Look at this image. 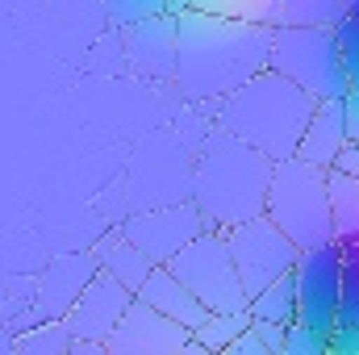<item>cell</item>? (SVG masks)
I'll return each instance as SVG.
<instances>
[{
    "instance_id": "cell-7",
    "label": "cell",
    "mask_w": 359,
    "mask_h": 355,
    "mask_svg": "<svg viewBox=\"0 0 359 355\" xmlns=\"http://www.w3.org/2000/svg\"><path fill=\"white\" fill-rule=\"evenodd\" d=\"M226 239H230V255H234V267H238V280L247 288V301L259 297L264 288H271L276 280H284V276L297 272L301 247L271 217L243 222V226L226 230Z\"/></svg>"
},
{
    "instance_id": "cell-21",
    "label": "cell",
    "mask_w": 359,
    "mask_h": 355,
    "mask_svg": "<svg viewBox=\"0 0 359 355\" xmlns=\"http://www.w3.org/2000/svg\"><path fill=\"white\" fill-rule=\"evenodd\" d=\"M251 322H255V318H251V309H234V314H209V322H205V326H201L192 339H196L201 347H209L213 355H222L230 343H234V339H243V335L251 330Z\"/></svg>"
},
{
    "instance_id": "cell-28",
    "label": "cell",
    "mask_w": 359,
    "mask_h": 355,
    "mask_svg": "<svg viewBox=\"0 0 359 355\" xmlns=\"http://www.w3.org/2000/svg\"><path fill=\"white\" fill-rule=\"evenodd\" d=\"M330 355H359V326H334L330 335Z\"/></svg>"
},
{
    "instance_id": "cell-13",
    "label": "cell",
    "mask_w": 359,
    "mask_h": 355,
    "mask_svg": "<svg viewBox=\"0 0 359 355\" xmlns=\"http://www.w3.org/2000/svg\"><path fill=\"white\" fill-rule=\"evenodd\" d=\"M130 305H134V293H130L126 284H117L109 272H100L88 288H84L80 305H76L63 322H67L72 339H96V343H109V335H113L117 322L130 314Z\"/></svg>"
},
{
    "instance_id": "cell-30",
    "label": "cell",
    "mask_w": 359,
    "mask_h": 355,
    "mask_svg": "<svg viewBox=\"0 0 359 355\" xmlns=\"http://www.w3.org/2000/svg\"><path fill=\"white\" fill-rule=\"evenodd\" d=\"M343 113H347V138L359 142V88H351L343 96Z\"/></svg>"
},
{
    "instance_id": "cell-19",
    "label": "cell",
    "mask_w": 359,
    "mask_h": 355,
    "mask_svg": "<svg viewBox=\"0 0 359 355\" xmlns=\"http://www.w3.org/2000/svg\"><path fill=\"white\" fill-rule=\"evenodd\" d=\"M247 309H251V318H255V322L297 326V280H292V276L276 280L271 288H264L259 297H251V301H247Z\"/></svg>"
},
{
    "instance_id": "cell-34",
    "label": "cell",
    "mask_w": 359,
    "mask_h": 355,
    "mask_svg": "<svg viewBox=\"0 0 359 355\" xmlns=\"http://www.w3.org/2000/svg\"><path fill=\"white\" fill-rule=\"evenodd\" d=\"M163 8L172 17H184V13H192V0H163Z\"/></svg>"
},
{
    "instance_id": "cell-10",
    "label": "cell",
    "mask_w": 359,
    "mask_h": 355,
    "mask_svg": "<svg viewBox=\"0 0 359 355\" xmlns=\"http://www.w3.org/2000/svg\"><path fill=\"white\" fill-rule=\"evenodd\" d=\"M96 276H100V264H96L92 251L50 255L46 267L34 276V309H38V318L42 322H63L80 305L84 288H88Z\"/></svg>"
},
{
    "instance_id": "cell-1",
    "label": "cell",
    "mask_w": 359,
    "mask_h": 355,
    "mask_svg": "<svg viewBox=\"0 0 359 355\" xmlns=\"http://www.w3.org/2000/svg\"><path fill=\"white\" fill-rule=\"evenodd\" d=\"M271 34L264 25L222 21L209 13L180 17V59L176 84L184 105H222L226 96L247 88L255 76L271 67Z\"/></svg>"
},
{
    "instance_id": "cell-17",
    "label": "cell",
    "mask_w": 359,
    "mask_h": 355,
    "mask_svg": "<svg viewBox=\"0 0 359 355\" xmlns=\"http://www.w3.org/2000/svg\"><path fill=\"white\" fill-rule=\"evenodd\" d=\"M192 8L209 13V17H222V21L264 25V29L284 25V0H192Z\"/></svg>"
},
{
    "instance_id": "cell-24",
    "label": "cell",
    "mask_w": 359,
    "mask_h": 355,
    "mask_svg": "<svg viewBox=\"0 0 359 355\" xmlns=\"http://www.w3.org/2000/svg\"><path fill=\"white\" fill-rule=\"evenodd\" d=\"M343 255V305H339V326H359V234L339 239Z\"/></svg>"
},
{
    "instance_id": "cell-3",
    "label": "cell",
    "mask_w": 359,
    "mask_h": 355,
    "mask_svg": "<svg viewBox=\"0 0 359 355\" xmlns=\"http://www.w3.org/2000/svg\"><path fill=\"white\" fill-rule=\"evenodd\" d=\"M313 113H318V100L268 67L264 76H255L247 88H238L213 109V126L255 147L271 163H288L297 159Z\"/></svg>"
},
{
    "instance_id": "cell-4",
    "label": "cell",
    "mask_w": 359,
    "mask_h": 355,
    "mask_svg": "<svg viewBox=\"0 0 359 355\" xmlns=\"http://www.w3.org/2000/svg\"><path fill=\"white\" fill-rule=\"evenodd\" d=\"M264 217H271L301 251L326 247L334 243V222H330V188H326V172L301 159L276 163L268 192V209Z\"/></svg>"
},
{
    "instance_id": "cell-25",
    "label": "cell",
    "mask_w": 359,
    "mask_h": 355,
    "mask_svg": "<svg viewBox=\"0 0 359 355\" xmlns=\"http://www.w3.org/2000/svg\"><path fill=\"white\" fill-rule=\"evenodd\" d=\"M334 42H339V55H343L347 84L359 88V17H355V13H347V17L334 25Z\"/></svg>"
},
{
    "instance_id": "cell-18",
    "label": "cell",
    "mask_w": 359,
    "mask_h": 355,
    "mask_svg": "<svg viewBox=\"0 0 359 355\" xmlns=\"http://www.w3.org/2000/svg\"><path fill=\"white\" fill-rule=\"evenodd\" d=\"M330 188V222H334V243L359 234V180L343 172H326Z\"/></svg>"
},
{
    "instance_id": "cell-2",
    "label": "cell",
    "mask_w": 359,
    "mask_h": 355,
    "mask_svg": "<svg viewBox=\"0 0 359 355\" xmlns=\"http://www.w3.org/2000/svg\"><path fill=\"white\" fill-rule=\"evenodd\" d=\"M276 163L234 134L217 130L192 159V205L209 222V230H234L243 222L264 217Z\"/></svg>"
},
{
    "instance_id": "cell-29",
    "label": "cell",
    "mask_w": 359,
    "mask_h": 355,
    "mask_svg": "<svg viewBox=\"0 0 359 355\" xmlns=\"http://www.w3.org/2000/svg\"><path fill=\"white\" fill-rule=\"evenodd\" d=\"M222 355H271V351L259 343V339H255V330H247L243 339H234V343H230Z\"/></svg>"
},
{
    "instance_id": "cell-33",
    "label": "cell",
    "mask_w": 359,
    "mask_h": 355,
    "mask_svg": "<svg viewBox=\"0 0 359 355\" xmlns=\"http://www.w3.org/2000/svg\"><path fill=\"white\" fill-rule=\"evenodd\" d=\"M0 355H17V339H13V330L0 322Z\"/></svg>"
},
{
    "instance_id": "cell-15",
    "label": "cell",
    "mask_w": 359,
    "mask_h": 355,
    "mask_svg": "<svg viewBox=\"0 0 359 355\" xmlns=\"http://www.w3.org/2000/svg\"><path fill=\"white\" fill-rule=\"evenodd\" d=\"M138 301H147L151 309H159L163 318H172V322H180V326H188L192 335L209 322V309L180 284L176 276H172V267H155L151 272V280L138 288Z\"/></svg>"
},
{
    "instance_id": "cell-16",
    "label": "cell",
    "mask_w": 359,
    "mask_h": 355,
    "mask_svg": "<svg viewBox=\"0 0 359 355\" xmlns=\"http://www.w3.org/2000/svg\"><path fill=\"white\" fill-rule=\"evenodd\" d=\"M92 255H96V264H100V272H109L117 284H126L134 297H138V288L151 280V272H155V264H151V255L147 251H138L117 226L113 230H104L96 243L88 247Z\"/></svg>"
},
{
    "instance_id": "cell-14",
    "label": "cell",
    "mask_w": 359,
    "mask_h": 355,
    "mask_svg": "<svg viewBox=\"0 0 359 355\" xmlns=\"http://www.w3.org/2000/svg\"><path fill=\"white\" fill-rule=\"evenodd\" d=\"M347 142H351V138H347L343 100H322L318 113H313V121H309V130H305V138H301L297 159H301V163H313V168H322V172H330Z\"/></svg>"
},
{
    "instance_id": "cell-36",
    "label": "cell",
    "mask_w": 359,
    "mask_h": 355,
    "mask_svg": "<svg viewBox=\"0 0 359 355\" xmlns=\"http://www.w3.org/2000/svg\"><path fill=\"white\" fill-rule=\"evenodd\" d=\"M343 4H347V13H355L359 17V0H343Z\"/></svg>"
},
{
    "instance_id": "cell-6",
    "label": "cell",
    "mask_w": 359,
    "mask_h": 355,
    "mask_svg": "<svg viewBox=\"0 0 359 355\" xmlns=\"http://www.w3.org/2000/svg\"><path fill=\"white\" fill-rule=\"evenodd\" d=\"M172 276L209 309V314H234L247 309V288L238 280V267L230 255L226 230H205L196 243H188L172 260Z\"/></svg>"
},
{
    "instance_id": "cell-11",
    "label": "cell",
    "mask_w": 359,
    "mask_h": 355,
    "mask_svg": "<svg viewBox=\"0 0 359 355\" xmlns=\"http://www.w3.org/2000/svg\"><path fill=\"white\" fill-rule=\"evenodd\" d=\"M188 343H192V330L188 326L163 318L159 309H151L147 301L134 297L130 314L109 335V355H176Z\"/></svg>"
},
{
    "instance_id": "cell-31",
    "label": "cell",
    "mask_w": 359,
    "mask_h": 355,
    "mask_svg": "<svg viewBox=\"0 0 359 355\" xmlns=\"http://www.w3.org/2000/svg\"><path fill=\"white\" fill-rule=\"evenodd\" d=\"M330 172H343V176H355L359 180V142H347L343 147V155L334 159V168Z\"/></svg>"
},
{
    "instance_id": "cell-9",
    "label": "cell",
    "mask_w": 359,
    "mask_h": 355,
    "mask_svg": "<svg viewBox=\"0 0 359 355\" xmlns=\"http://www.w3.org/2000/svg\"><path fill=\"white\" fill-rule=\"evenodd\" d=\"M117 230L138 251H147L155 267H168L188 243H196L209 230V222L201 217L192 201H180V205H159V209H138L126 222H117Z\"/></svg>"
},
{
    "instance_id": "cell-8",
    "label": "cell",
    "mask_w": 359,
    "mask_h": 355,
    "mask_svg": "<svg viewBox=\"0 0 359 355\" xmlns=\"http://www.w3.org/2000/svg\"><path fill=\"white\" fill-rule=\"evenodd\" d=\"M292 280H297V322L330 339L334 326H339V305H343V255H339V243L301 251Z\"/></svg>"
},
{
    "instance_id": "cell-35",
    "label": "cell",
    "mask_w": 359,
    "mask_h": 355,
    "mask_svg": "<svg viewBox=\"0 0 359 355\" xmlns=\"http://www.w3.org/2000/svg\"><path fill=\"white\" fill-rule=\"evenodd\" d=\"M176 355H213V351H209V347H201V343L192 339V343H188V347H180Z\"/></svg>"
},
{
    "instance_id": "cell-23",
    "label": "cell",
    "mask_w": 359,
    "mask_h": 355,
    "mask_svg": "<svg viewBox=\"0 0 359 355\" xmlns=\"http://www.w3.org/2000/svg\"><path fill=\"white\" fill-rule=\"evenodd\" d=\"M163 13H168L163 0H100V17H104V25L117 29V34L142 25V21H155V17H163Z\"/></svg>"
},
{
    "instance_id": "cell-12",
    "label": "cell",
    "mask_w": 359,
    "mask_h": 355,
    "mask_svg": "<svg viewBox=\"0 0 359 355\" xmlns=\"http://www.w3.org/2000/svg\"><path fill=\"white\" fill-rule=\"evenodd\" d=\"M126 38V63L134 76L155 80V84H176V59H180V17L163 13L155 21H142L121 34Z\"/></svg>"
},
{
    "instance_id": "cell-32",
    "label": "cell",
    "mask_w": 359,
    "mask_h": 355,
    "mask_svg": "<svg viewBox=\"0 0 359 355\" xmlns=\"http://www.w3.org/2000/svg\"><path fill=\"white\" fill-rule=\"evenodd\" d=\"M72 355H109V343H96V339H76Z\"/></svg>"
},
{
    "instance_id": "cell-22",
    "label": "cell",
    "mask_w": 359,
    "mask_h": 355,
    "mask_svg": "<svg viewBox=\"0 0 359 355\" xmlns=\"http://www.w3.org/2000/svg\"><path fill=\"white\" fill-rule=\"evenodd\" d=\"M17 339V355H72V330L67 322H38L34 330L13 335Z\"/></svg>"
},
{
    "instance_id": "cell-26",
    "label": "cell",
    "mask_w": 359,
    "mask_h": 355,
    "mask_svg": "<svg viewBox=\"0 0 359 355\" xmlns=\"http://www.w3.org/2000/svg\"><path fill=\"white\" fill-rule=\"evenodd\" d=\"M280 355H330V339L297 322V326H288V343Z\"/></svg>"
},
{
    "instance_id": "cell-20",
    "label": "cell",
    "mask_w": 359,
    "mask_h": 355,
    "mask_svg": "<svg viewBox=\"0 0 359 355\" xmlns=\"http://www.w3.org/2000/svg\"><path fill=\"white\" fill-rule=\"evenodd\" d=\"M343 17V0H284V25L292 29H334Z\"/></svg>"
},
{
    "instance_id": "cell-5",
    "label": "cell",
    "mask_w": 359,
    "mask_h": 355,
    "mask_svg": "<svg viewBox=\"0 0 359 355\" xmlns=\"http://www.w3.org/2000/svg\"><path fill=\"white\" fill-rule=\"evenodd\" d=\"M271 72L305 88L318 105L322 100H343L351 84L343 72V55L334 42V29H292L280 25L271 34Z\"/></svg>"
},
{
    "instance_id": "cell-27",
    "label": "cell",
    "mask_w": 359,
    "mask_h": 355,
    "mask_svg": "<svg viewBox=\"0 0 359 355\" xmlns=\"http://www.w3.org/2000/svg\"><path fill=\"white\" fill-rule=\"evenodd\" d=\"M251 330H255V339H259L271 355H280L284 343H288V326H280V322H251Z\"/></svg>"
}]
</instances>
